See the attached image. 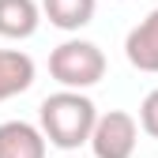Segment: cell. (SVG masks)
<instances>
[{"mask_svg":"<svg viewBox=\"0 0 158 158\" xmlns=\"http://www.w3.org/2000/svg\"><path fill=\"white\" fill-rule=\"evenodd\" d=\"M38 124H42L45 139L53 147L75 151V147L90 143V132L98 124V106L90 102L83 90L64 87V90L49 94L45 102H42V109H38Z\"/></svg>","mask_w":158,"mask_h":158,"instance_id":"1","label":"cell"},{"mask_svg":"<svg viewBox=\"0 0 158 158\" xmlns=\"http://www.w3.org/2000/svg\"><path fill=\"white\" fill-rule=\"evenodd\" d=\"M49 75L60 87L87 90L106 79V53L87 38H68L49 53Z\"/></svg>","mask_w":158,"mask_h":158,"instance_id":"2","label":"cell"},{"mask_svg":"<svg viewBox=\"0 0 158 158\" xmlns=\"http://www.w3.org/2000/svg\"><path fill=\"white\" fill-rule=\"evenodd\" d=\"M139 143V121L124 109L98 113V124L90 132V151L94 158H132Z\"/></svg>","mask_w":158,"mask_h":158,"instance_id":"3","label":"cell"},{"mask_svg":"<svg viewBox=\"0 0 158 158\" xmlns=\"http://www.w3.org/2000/svg\"><path fill=\"white\" fill-rule=\"evenodd\" d=\"M124 56L135 72L158 75V8L147 11V19H139L128 38H124Z\"/></svg>","mask_w":158,"mask_h":158,"instance_id":"4","label":"cell"},{"mask_svg":"<svg viewBox=\"0 0 158 158\" xmlns=\"http://www.w3.org/2000/svg\"><path fill=\"white\" fill-rule=\"evenodd\" d=\"M45 132L30 121H4L0 124V158H45Z\"/></svg>","mask_w":158,"mask_h":158,"instance_id":"5","label":"cell"},{"mask_svg":"<svg viewBox=\"0 0 158 158\" xmlns=\"http://www.w3.org/2000/svg\"><path fill=\"white\" fill-rule=\"evenodd\" d=\"M42 23V4L38 0H0V38L23 42Z\"/></svg>","mask_w":158,"mask_h":158,"instance_id":"6","label":"cell"},{"mask_svg":"<svg viewBox=\"0 0 158 158\" xmlns=\"http://www.w3.org/2000/svg\"><path fill=\"white\" fill-rule=\"evenodd\" d=\"M34 83V60L19 49H0V102L30 90Z\"/></svg>","mask_w":158,"mask_h":158,"instance_id":"7","label":"cell"},{"mask_svg":"<svg viewBox=\"0 0 158 158\" xmlns=\"http://www.w3.org/2000/svg\"><path fill=\"white\" fill-rule=\"evenodd\" d=\"M98 0H42V11L56 30H83L94 19Z\"/></svg>","mask_w":158,"mask_h":158,"instance_id":"8","label":"cell"},{"mask_svg":"<svg viewBox=\"0 0 158 158\" xmlns=\"http://www.w3.org/2000/svg\"><path fill=\"white\" fill-rule=\"evenodd\" d=\"M139 128L151 135V139H158V87L143 98V106H139Z\"/></svg>","mask_w":158,"mask_h":158,"instance_id":"9","label":"cell"}]
</instances>
